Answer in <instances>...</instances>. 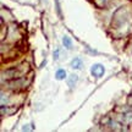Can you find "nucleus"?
I'll return each instance as SVG.
<instances>
[{
	"mask_svg": "<svg viewBox=\"0 0 132 132\" xmlns=\"http://www.w3.org/2000/svg\"><path fill=\"white\" fill-rule=\"evenodd\" d=\"M26 71H27V69L26 70L24 69L21 70L20 67H17V69H12V70H9V71H6V72H4L3 76H6V78H21Z\"/></svg>",
	"mask_w": 132,
	"mask_h": 132,
	"instance_id": "f257e3e1",
	"label": "nucleus"
},
{
	"mask_svg": "<svg viewBox=\"0 0 132 132\" xmlns=\"http://www.w3.org/2000/svg\"><path fill=\"white\" fill-rule=\"evenodd\" d=\"M104 72H105V69H104V66L102 64H94V65L90 67V73L95 78L102 77L104 75Z\"/></svg>",
	"mask_w": 132,
	"mask_h": 132,
	"instance_id": "f03ea898",
	"label": "nucleus"
},
{
	"mask_svg": "<svg viewBox=\"0 0 132 132\" xmlns=\"http://www.w3.org/2000/svg\"><path fill=\"white\" fill-rule=\"evenodd\" d=\"M82 65H83V61H82V59H80V57H75V59L71 61V67H72V69H76V70L82 69Z\"/></svg>",
	"mask_w": 132,
	"mask_h": 132,
	"instance_id": "7ed1b4c3",
	"label": "nucleus"
},
{
	"mask_svg": "<svg viewBox=\"0 0 132 132\" xmlns=\"http://www.w3.org/2000/svg\"><path fill=\"white\" fill-rule=\"evenodd\" d=\"M77 80H78V77L76 75H71L70 77H69V80H67V85H69V87L70 88H73L76 85V82H77Z\"/></svg>",
	"mask_w": 132,
	"mask_h": 132,
	"instance_id": "20e7f679",
	"label": "nucleus"
},
{
	"mask_svg": "<svg viewBox=\"0 0 132 132\" xmlns=\"http://www.w3.org/2000/svg\"><path fill=\"white\" fill-rule=\"evenodd\" d=\"M55 77H56V80H64L66 77V71L64 69H57L55 72Z\"/></svg>",
	"mask_w": 132,
	"mask_h": 132,
	"instance_id": "39448f33",
	"label": "nucleus"
},
{
	"mask_svg": "<svg viewBox=\"0 0 132 132\" xmlns=\"http://www.w3.org/2000/svg\"><path fill=\"white\" fill-rule=\"evenodd\" d=\"M62 44L65 45V48L71 49V47H72V40H71V38L67 37V36H65V37L62 38Z\"/></svg>",
	"mask_w": 132,
	"mask_h": 132,
	"instance_id": "423d86ee",
	"label": "nucleus"
},
{
	"mask_svg": "<svg viewBox=\"0 0 132 132\" xmlns=\"http://www.w3.org/2000/svg\"><path fill=\"white\" fill-rule=\"evenodd\" d=\"M123 121L126 123L132 122V113H126L123 115Z\"/></svg>",
	"mask_w": 132,
	"mask_h": 132,
	"instance_id": "0eeeda50",
	"label": "nucleus"
},
{
	"mask_svg": "<svg viewBox=\"0 0 132 132\" xmlns=\"http://www.w3.org/2000/svg\"><path fill=\"white\" fill-rule=\"evenodd\" d=\"M54 57H55V59H59V50H56V52L54 53Z\"/></svg>",
	"mask_w": 132,
	"mask_h": 132,
	"instance_id": "6e6552de",
	"label": "nucleus"
}]
</instances>
